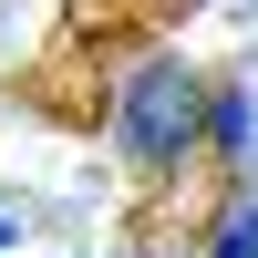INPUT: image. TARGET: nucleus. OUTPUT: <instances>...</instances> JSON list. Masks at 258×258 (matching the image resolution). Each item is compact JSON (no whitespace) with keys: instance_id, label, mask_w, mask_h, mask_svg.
<instances>
[{"instance_id":"1","label":"nucleus","mask_w":258,"mask_h":258,"mask_svg":"<svg viewBox=\"0 0 258 258\" xmlns=\"http://www.w3.org/2000/svg\"><path fill=\"white\" fill-rule=\"evenodd\" d=\"M103 124H114V155L135 165L145 186L186 176V165L207 155V73H197V62H176V52L124 62V83H114V103H103Z\"/></svg>"},{"instance_id":"2","label":"nucleus","mask_w":258,"mask_h":258,"mask_svg":"<svg viewBox=\"0 0 258 258\" xmlns=\"http://www.w3.org/2000/svg\"><path fill=\"white\" fill-rule=\"evenodd\" d=\"M207 165H227L248 186V165H258V93L248 83H207Z\"/></svg>"},{"instance_id":"3","label":"nucleus","mask_w":258,"mask_h":258,"mask_svg":"<svg viewBox=\"0 0 258 258\" xmlns=\"http://www.w3.org/2000/svg\"><path fill=\"white\" fill-rule=\"evenodd\" d=\"M207 258H258V186H238V197L207 217Z\"/></svg>"},{"instance_id":"4","label":"nucleus","mask_w":258,"mask_h":258,"mask_svg":"<svg viewBox=\"0 0 258 258\" xmlns=\"http://www.w3.org/2000/svg\"><path fill=\"white\" fill-rule=\"evenodd\" d=\"M0 248H21V217H11V207H0Z\"/></svg>"}]
</instances>
